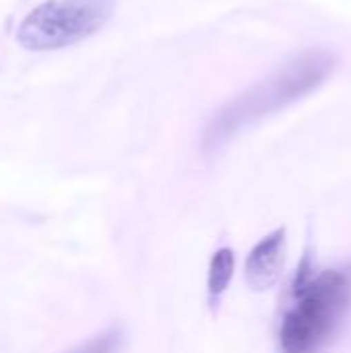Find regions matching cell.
I'll list each match as a JSON object with an SVG mask.
<instances>
[{
  "label": "cell",
  "mask_w": 351,
  "mask_h": 353,
  "mask_svg": "<svg viewBox=\"0 0 351 353\" xmlns=\"http://www.w3.org/2000/svg\"><path fill=\"white\" fill-rule=\"evenodd\" d=\"M116 0H48L33 8L17 31L25 50H62L95 35L112 17Z\"/></svg>",
  "instance_id": "cell-3"
},
{
  "label": "cell",
  "mask_w": 351,
  "mask_h": 353,
  "mask_svg": "<svg viewBox=\"0 0 351 353\" xmlns=\"http://www.w3.org/2000/svg\"><path fill=\"white\" fill-rule=\"evenodd\" d=\"M279 323L281 353H323L351 310V265L319 269L306 252Z\"/></svg>",
  "instance_id": "cell-2"
},
{
  "label": "cell",
  "mask_w": 351,
  "mask_h": 353,
  "mask_svg": "<svg viewBox=\"0 0 351 353\" xmlns=\"http://www.w3.org/2000/svg\"><path fill=\"white\" fill-rule=\"evenodd\" d=\"M122 345H124V331L118 327H110L64 353H120Z\"/></svg>",
  "instance_id": "cell-6"
},
{
  "label": "cell",
  "mask_w": 351,
  "mask_h": 353,
  "mask_svg": "<svg viewBox=\"0 0 351 353\" xmlns=\"http://www.w3.org/2000/svg\"><path fill=\"white\" fill-rule=\"evenodd\" d=\"M335 64L337 60L329 50L312 48L294 56L263 81L250 85L209 120L201 141L203 153H219L248 126H254L267 116L314 93L333 74Z\"/></svg>",
  "instance_id": "cell-1"
},
{
  "label": "cell",
  "mask_w": 351,
  "mask_h": 353,
  "mask_svg": "<svg viewBox=\"0 0 351 353\" xmlns=\"http://www.w3.org/2000/svg\"><path fill=\"white\" fill-rule=\"evenodd\" d=\"M234 269H236L234 250L228 246L215 250L209 263V277H207V298L211 306H217L223 294L228 292L232 277H234Z\"/></svg>",
  "instance_id": "cell-5"
},
{
  "label": "cell",
  "mask_w": 351,
  "mask_h": 353,
  "mask_svg": "<svg viewBox=\"0 0 351 353\" xmlns=\"http://www.w3.org/2000/svg\"><path fill=\"white\" fill-rule=\"evenodd\" d=\"M288 261V230L281 225L267 234L246 256L244 277L254 292L271 290L279 283Z\"/></svg>",
  "instance_id": "cell-4"
}]
</instances>
